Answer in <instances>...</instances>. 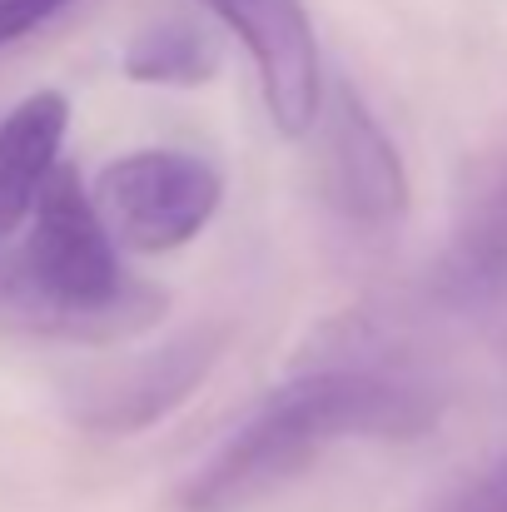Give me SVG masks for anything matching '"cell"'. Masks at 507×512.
<instances>
[{
	"instance_id": "6da1fadb",
	"label": "cell",
	"mask_w": 507,
	"mask_h": 512,
	"mask_svg": "<svg viewBox=\"0 0 507 512\" xmlns=\"http://www.w3.org/2000/svg\"><path fill=\"white\" fill-rule=\"evenodd\" d=\"M443 418V383L423 368L304 363L179 488L184 512H239L304 478L329 443H413Z\"/></svg>"
},
{
	"instance_id": "7a4b0ae2",
	"label": "cell",
	"mask_w": 507,
	"mask_h": 512,
	"mask_svg": "<svg viewBox=\"0 0 507 512\" xmlns=\"http://www.w3.org/2000/svg\"><path fill=\"white\" fill-rule=\"evenodd\" d=\"M169 294L120 264L95 194L60 165L40 194L20 249H0V329L60 343H120L155 329Z\"/></svg>"
},
{
	"instance_id": "3957f363",
	"label": "cell",
	"mask_w": 507,
	"mask_h": 512,
	"mask_svg": "<svg viewBox=\"0 0 507 512\" xmlns=\"http://www.w3.org/2000/svg\"><path fill=\"white\" fill-rule=\"evenodd\" d=\"M234 329L229 324H194L160 339L155 348L75 373L60 388V408L80 433L95 438H135L155 423H165L179 403H189L204 378L219 368V358L229 353Z\"/></svg>"
},
{
	"instance_id": "277c9868",
	"label": "cell",
	"mask_w": 507,
	"mask_h": 512,
	"mask_svg": "<svg viewBox=\"0 0 507 512\" xmlns=\"http://www.w3.org/2000/svg\"><path fill=\"white\" fill-rule=\"evenodd\" d=\"M90 194L120 249L169 254L204 234L224 199V174L189 150H130L95 174Z\"/></svg>"
},
{
	"instance_id": "5b68a950",
	"label": "cell",
	"mask_w": 507,
	"mask_h": 512,
	"mask_svg": "<svg viewBox=\"0 0 507 512\" xmlns=\"http://www.w3.org/2000/svg\"><path fill=\"white\" fill-rule=\"evenodd\" d=\"M319 165H324L319 174H324V194H329L334 214L363 234L393 229L413 204V184H408L398 145L388 140L378 115L348 80H334L324 90Z\"/></svg>"
},
{
	"instance_id": "8992f818",
	"label": "cell",
	"mask_w": 507,
	"mask_h": 512,
	"mask_svg": "<svg viewBox=\"0 0 507 512\" xmlns=\"http://www.w3.org/2000/svg\"><path fill=\"white\" fill-rule=\"evenodd\" d=\"M199 5H209L244 40L279 135L289 140L309 135L319 125L329 85L304 0H199Z\"/></svg>"
},
{
	"instance_id": "52a82bcc",
	"label": "cell",
	"mask_w": 507,
	"mask_h": 512,
	"mask_svg": "<svg viewBox=\"0 0 507 512\" xmlns=\"http://www.w3.org/2000/svg\"><path fill=\"white\" fill-rule=\"evenodd\" d=\"M428 304L453 319H507V155L468 174L443 259L428 274Z\"/></svg>"
},
{
	"instance_id": "ba28073f",
	"label": "cell",
	"mask_w": 507,
	"mask_h": 512,
	"mask_svg": "<svg viewBox=\"0 0 507 512\" xmlns=\"http://www.w3.org/2000/svg\"><path fill=\"white\" fill-rule=\"evenodd\" d=\"M65 130H70V100L60 90H35L0 120V249L50 189L60 170Z\"/></svg>"
},
{
	"instance_id": "9c48e42d",
	"label": "cell",
	"mask_w": 507,
	"mask_h": 512,
	"mask_svg": "<svg viewBox=\"0 0 507 512\" xmlns=\"http://www.w3.org/2000/svg\"><path fill=\"white\" fill-rule=\"evenodd\" d=\"M120 70L135 85H165V90H199L219 75V45L184 15H169L145 25L130 45Z\"/></svg>"
},
{
	"instance_id": "30bf717a",
	"label": "cell",
	"mask_w": 507,
	"mask_h": 512,
	"mask_svg": "<svg viewBox=\"0 0 507 512\" xmlns=\"http://www.w3.org/2000/svg\"><path fill=\"white\" fill-rule=\"evenodd\" d=\"M438 512H507V453H498L483 473H473Z\"/></svg>"
},
{
	"instance_id": "8fae6325",
	"label": "cell",
	"mask_w": 507,
	"mask_h": 512,
	"mask_svg": "<svg viewBox=\"0 0 507 512\" xmlns=\"http://www.w3.org/2000/svg\"><path fill=\"white\" fill-rule=\"evenodd\" d=\"M75 0H0V50L35 35L40 25H50L60 10H70Z\"/></svg>"
}]
</instances>
